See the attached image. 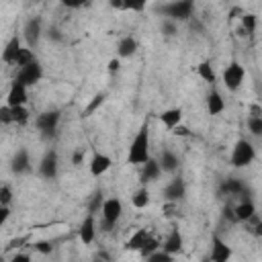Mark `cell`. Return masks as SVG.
<instances>
[{"mask_svg":"<svg viewBox=\"0 0 262 262\" xmlns=\"http://www.w3.org/2000/svg\"><path fill=\"white\" fill-rule=\"evenodd\" d=\"M102 205H104V194L98 190V192H94L92 194V199H90V203H88V213H98V211H102Z\"/></svg>","mask_w":262,"mask_h":262,"instance_id":"4dcf8cb0","label":"cell"},{"mask_svg":"<svg viewBox=\"0 0 262 262\" xmlns=\"http://www.w3.org/2000/svg\"><path fill=\"white\" fill-rule=\"evenodd\" d=\"M192 8H194L192 0H174V2L166 4V6L162 8V12H164L170 20H186V18H190Z\"/></svg>","mask_w":262,"mask_h":262,"instance_id":"277c9868","label":"cell"},{"mask_svg":"<svg viewBox=\"0 0 262 262\" xmlns=\"http://www.w3.org/2000/svg\"><path fill=\"white\" fill-rule=\"evenodd\" d=\"M174 258V254H170V252H166V250H162V252H154V254H149L147 256V260H151V262H156V260H160V262H168V260H172Z\"/></svg>","mask_w":262,"mask_h":262,"instance_id":"d590c367","label":"cell"},{"mask_svg":"<svg viewBox=\"0 0 262 262\" xmlns=\"http://www.w3.org/2000/svg\"><path fill=\"white\" fill-rule=\"evenodd\" d=\"M196 74H199V78L203 80V82H207V84H215L217 82V72H215V68H213V63L209 61V59H203L199 66H196Z\"/></svg>","mask_w":262,"mask_h":262,"instance_id":"ac0fdd59","label":"cell"},{"mask_svg":"<svg viewBox=\"0 0 262 262\" xmlns=\"http://www.w3.org/2000/svg\"><path fill=\"white\" fill-rule=\"evenodd\" d=\"M78 235H80L82 244H86V246H90V244L94 242V237H96V221H94V213H88V215L82 219V223H80V227H78Z\"/></svg>","mask_w":262,"mask_h":262,"instance_id":"9c48e42d","label":"cell"},{"mask_svg":"<svg viewBox=\"0 0 262 262\" xmlns=\"http://www.w3.org/2000/svg\"><path fill=\"white\" fill-rule=\"evenodd\" d=\"M102 102H104V94L100 92V94H96V96L92 98V102L88 104V108H86V115H92V113H94V111H96V108H98Z\"/></svg>","mask_w":262,"mask_h":262,"instance_id":"74e56055","label":"cell"},{"mask_svg":"<svg viewBox=\"0 0 262 262\" xmlns=\"http://www.w3.org/2000/svg\"><path fill=\"white\" fill-rule=\"evenodd\" d=\"M10 106V104H8ZM12 108V123L16 125H27L31 119V113L27 108V104H18V106H10Z\"/></svg>","mask_w":262,"mask_h":262,"instance_id":"f546056e","label":"cell"},{"mask_svg":"<svg viewBox=\"0 0 262 262\" xmlns=\"http://www.w3.org/2000/svg\"><path fill=\"white\" fill-rule=\"evenodd\" d=\"M39 174L47 180L57 176V151L55 149H47L39 162Z\"/></svg>","mask_w":262,"mask_h":262,"instance_id":"ba28073f","label":"cell"},{"mask_svg":"<svg viewBox=\"0 0 262 262\" xmlns=\"http://www.w3.org/2000/svg\"><path fill=\"white\" fill-rule=\"evenodd\" d=\"M111 166H113V160H111L106 154H102V151H96V154L90 158V174H92L94 178L102 176Z\"/></svg>","mask_w":262,"mask_h":262,"instance_id":"4fadbf2b","label":"cell"},{"mask_svg":"<svg viewBox=\"0 0 262 262\" xmlns=\"http://www.w3.org/2000/svg\"><path fill=\"white\" fill-rule=\"evenodd\" d=\"M149 190H147V186H141V188H137L133 194H131V203H133V207L135 209H145L147 205H149Z\"/></svg>","mask_w":262,"mask_h":262,"instance_id":"f1b7e54d","label":"cell"},{"mask_svg":"<svg viewBox=\"0 0 262 262\" xmlns=\"http://www.w3.org/2000/svg\"><path fill=\"white\" fill-rule=\"evenodd\" d=\"M135 51H137V41H135L131 35L123 37V39L119 41V45H117V53H119V57H131Z\"/></svg>","mask_w":262,"mask_h":262,"instance_id":"cb8c5ba5","label":"cell"},{"mask_svg":"<svg viewBox=\"0 0 262 262\" xmlns=\"http://www.w3.org/2000/svg\"><path fill=\"white\" fill-rule=\"evenodd\" d=\"M41 78H43V68H41L39 61H33V63H29V66H25V68H18L14 80L23 82V84L29 88V86H35Z\"/></svg>","mask_w":262,"mask_h":262,"instance_id":"8992f818","label":"cell"},{"mask_svg":"<svg viewBox=\"0 0 262 262\" xmlns=\"http://www.w3.org/2000/svg\"><path fill=\"white\" fill-rule=\"evenodd\" d=\"M29 168H31L29 151H27V149H18V151L14 154V158H12V172L25 174V172H29Z\"/></svg>","mask_w":262,"mask_h":262,"instance_id":"ffe728a7","label":"cell"},{"mask_svg":"<svg viewBox=\"0 0 262 262\" xmlns=\"http://www.w3.org/2000/svg\"><path fill=\"white\" fill-rule=\"evenodd\" d=\"M229 258H231V248L219 235H213V239H211V260L213 262H225Z\"/></svg>","mask_w":262,"mask_h":262,"instance_id":"7c38bea8","label":"cell"},{"mask_svg":"<svg viewBox=\"0 0 262 262\" xmlns=\"http://www.w3.org/2000/svg\"><path fill=\"white\" fill-rule=\"evenodd\" d=\"M223 108H225V100H223L221 92H217L213 88L207 94V111H209V115H219V113H223Z\"/></svg>","mask_w":262,"mask_h":262,"instance_id":"d6986e66","label":"cell"},{"mask_svg":"<svg viewBox=\"0 0 262 262\" xmlns=\"http://www.w3.org/2000/svg\"><path fill=\"white\" fill-rule=\"evenodd\" d=\"M12 260H14V262H16V260H29V256H27V254H14Z\"/></svg>","mask_w":262,"mask_h":262,"instance_id":"f907efd6","label":"cell"},{"mask_svg":"<svg viewBox=\"0 0 262 262\" xmlns=\"http://www.w3.org/2000/svg\"><path fill=\"white\" fill-rule=\"evenodd\" d=\"M162 31H166V35H174V31H176V27L170 23V20H166L164 23V27H162Z\"/></svg>","mask_w":262,"mask_h":262,"instance_id":"681fc988","label":"cell"},{"mask_svg":"<svg viewBox=\"0 0 262 262\" xmlns=\"http://www.w3.org/2000/svg\"><path fill=\"white\" fill-rule=\"evenodd\" d=\"M0 121H2L4 125L12 123V108H10L8 104H2V106H0Z\"/></svg>","mask_w":262,"mask_h":262,"instance_id":"f35d334b","label":"cell"},{"mask_svg":"<svg viewBox=\"0 0 262 262\" xmlns=\"http://www.w3.org/2000/svg\"><path fill=\"white\" fill-rule=\"evenodd\" d=\"M82 162H84V149L78 147V149L72 154V164H74V166H82Z\"/></svg>","mask_w":262,"mask_h":262,"instance_id":"60d3db41","label":"cell"},{"mask_svg":"<svg viewBox=\"0 0 262 262\" xmlns=\"http://www.w3.org/2000/svg\"><path fill=\"white\" fill-rule=\"evenodd\" d=\"M162 172L160 160H147L145 164H141V182H154Z\"/></svg>","mask_w":262,"mask_h":262,"instance_id":"9a60e30c","label":"cell"},{"mask_svg":"<svg viewBox=\"0 0 262 262\" xmlns=\"http://www.w3.org/2000/svg\"><path fill=\"white\" fill-rule=\"evenodd\" d=\"M23 33H25V39H27L29 47L37 45V41H39V37H41V20H39V18H29Z\"/></svg>","mask_w":262,"mask_h":262,"instance_id":"5bb4252c","label":"cell"},{"mask_svg":"<svg viewBox=\"0 0 262 262\" xmlns=\"http://www.w3.org/2000/svg\"><path fill=\"white\" fill-rule=\"evenodd\" d=\"M182 108H178V106H172V108H166V111H162L160 113V121L168 127V129H172V127H176L178 123H182Z\"/></svg>","mask_w":262,"mask_h":262,"instance_id":"2e32d148","label":"cell"},{"mask_svg":"<svg viewBox=\"0 0 262 262\" xmlns=\"http://www.w3.org/2000/svg\"><path fill=\"white\" fill-rule=\"evenodd\" d=\"M33 61H37L33 47H29V45H23V47L18 49L16 57H14V66H16V68H25V66H29V63H33Z\"/></svg>","mask_w":262,"mask_h":262,"instance_id":"d4e9b609","label":"cell"},{"mask_svg":"<svg viewBox=\"0 0 262 262\" xmlns=\"http://www.w3.org/2000/svg\"><path fill=\"white\" fill-rule=\"evenodd\" d=\"M147 160H149V131H147V123H143L139 127V131L135 133L131 145H129L127 162L135 164V166H141Z\"/></svg>","mask_w":262,"mask_h":262,"instance_id":"6da1fadb","label":"cell"},{"mask_svg":"<svg viewBox=\"0 0 262 262\" xmlns=\"http://www.w3.org/2000/svg\"><path fill=\"white\" fill-rule=\"evenodd\" d=\"M119 68H121L119 57H113V59L108 61V72H111V74H115V72H119Z\"/></svg>","mask_w":262,"mask_h":262,"instance_id":"bcb514c9","label":"cell"},{"mask_svg":"<svg viewBox=\"0 0 262 262\" xmlns=\"http://www.w3.org/2000/svg\"><path fill=\"white\" fill-rule=\"evenodd\" d=\"M244 78H246V70H244V66H242V63H237V61L227 63V66H225V70H223V74H221L223 86H225L229 92L239 90V88H242V84H244Z\"/></svg>","mask_w":262,"mask_h":262,"instance_id":"3957f363","label":"cell"},{"mask_svg":"<svg viewBox=\"0 0 262 262\" xmlns=\"http://www.w3.org/2000/svg\"><path fill=\"white\" fill-rule=\"evenodd\" d=\"M66 8H82V6H86L84 4V0H59Z\"/></svg>","mask_w":262,"mask_h":262,"instance_id":"b9f144b4","label":"cell"},{"mask_svg":"<svg viewBox=\"0 0 262 262\" xmlns=\"http://www.w3.org/2000/svg\"><path fill=\"white\" fill-rule=\"evenodd\" d=\"M244 190H246V186H244L237 178H229V180H225L223 186H221V192H225L227 196H242ZM242 199H246V196H242Z\"/></svg>","mask_w":262,"mask_h":262,"instance_id":"484cf974","label":"cell"},{"mask_svg":"<svg viewBox=\"0 0 262 262\" xmlns=\"http://www.w3.org/2000/svg\"><path fill=\"white\" fill-rule=\"evenodd\" d=\"M20 47H23V45H20V37L14 35V37L6 43L4 51H2V61H4V63H14V57H16V53H18Z\"/></svg>","mask_w":262,"mask_h":262,"instance_id":"603a6c76","label":"cell"},{"mask_svg":"<svg viewBox=\"0 0 262 262\" xmlns=\"http://www.w3.org/2000/svg\"><path fill=\"white\" fill-rule=\"evenodd\" d=\"M164 215H166V217H176V215H178V209H176V203H174V201H166V205H164Z\"/></svg>","mask_w":262,"mask_h":262,"instance_id":"ab89813d","label":"cell"},{"mask_svg":"<svg viewBox=\"0 0 262 262\" xmlns=\"http://www.w3.org/2000/svg\"><path fill=\"white\" fill-rule=\"evenodd\" d=\"M156 250H160V242H158L156 237H151V235H149V237H147V242L143 244V248L139 250V256H141V258H147V256H149V254H154Z\"/></svg>","mask_w":262,"mask_h":262,"instance_id":"1f68e13d","label":"cell"},{"mask_svg":"<svg viewBox=\"0 0 262 262\" xmlns=\"http://www.w3.org/2000/svg\"><path fill=\"white\" fill-rule=\"evenodd\" d=\"M108 4L115 10H125V0H108Z\"/></svg>","mask_w":262,"mask_h":262,"instance_id":"7dc6e473","label":"cell"},{"mask_svg":"<svg viewBox=\"0 0 262 262\" xmlns=\"http://www.w3.org/2000/svg\"><path fill=\"white\" fill-rule=\"evenodd\" d=\"M27 86L23 84V82H18V80H14L12 84H10V90H8V94H6V104H10V106H18V104H27Z\"/></svg>","mask_w":262,"mask_h":262,"instance_id":"30bf717a","label":"cell"},{"mask_svg":"<svg viewBox=\"0 0 262 262\" xmlns=\"http://www.w3.org/2000/svg\"><path fill=\"white\" fill-rule=\"evenodd\" d=\"M182 244H184V242H182V235H180L178 227H172V231L168 233V237H166V242H164L162 248H164L166 252H170V254L176 256V254L182 250Z\"/></svg>","mask_w":262,"mask_h":262,"instance_id":"e0dca14e","label":"cell"},{"mask_svg":"<svg viewBox=\"0 0 262 262\" xmlns=\"http://www.w3.org/2000/svg\"><path fill=\"white\" fill-rule=\"evenodd\" d=\"M184 192H186V186H184V180L180 178V176H176V178H172L166 186H164V199L166 201H174V203H178L182 196H184Z\"/></svg>","mask_w":262,"mask_h":262,"instance_id":"8fae6325","label":"cell"},{"mask_svg":"<svg viewBox=\"0 0 262 262\" xmlns=\"http://www.w3.org/2000/svg\"><path fill=\"white\" fill-rule=\"evenodd\" d=\"M149 0H125V10H133V12H143Z\"/></svg>","mask_w":262,"mask_h":262,"instance_id":"d6a6232c","label":"cell"},{"mask_svg":"<svg viewBox=\"0 0 262 262\" xmlns=\"http://www.w3.org/2000/svg\"><path fill=\"white\" fill-rule=\"evenodd\" d=\"M147 237H149V233H147V229H137L127 242H125V250H131V252H139L141 248H143V244L147 242Z\"/></svg>","mask_w":262,"mask_h":262,"instance_id":"7402d4cb","label":"cell"},{"mask_svg":"<svg viewBox=\"0 0 262 262\" xmlns=\"http://www.w3.org/2000/svg\"><path fill=\"white\" fill-rule=\"evenodd\" d=\"M12 203V188L8 184L0 186V205H10Z\"/></svg>","mask_w":262,"mask_h":262,"instance_id":"e575fe53","label":"cell"},{"mask_svg":"<svg viewBox=\"0 0 262 262\" xmlns=\"http://www.w3.org/2000/svg\"><path fill=\"white\" fill-rule=\"evenodd\" d=\"M170 133L176 135V137H190V127H186L184 123H178L176 127L170 129Z\"/></svg>","mask_w":262,"mask_h":262,"instance_id":"8d00e7d4","label":"cell"},{"mask_svg":"<svg viewBox=\"0 0 262 262\" xmlns=\"http://www.w3.org/2000/svg\"><path fill=\"white\" fill-rule=\"evenodd\" d=\"M248 129L252 135H262V117H248Z\"/></svg>","mask_w":262,"mask_h":262,"instance_id":"836d02e7","label":"cell"},{"mask_svg":"<svg viewBox=\"0 0 262 262\" xmlns=\"http://www.w3.org/2000/svg\"><path fill=\"white\" fill-rule=\"evenodd\" d=\"M160 166H162L164 172H176V168H178V158H176V154L170 151V149H164L162 156H160Z\"/></svg>","mask_w":262,"mask_h":262,"instance_id":"83f0119b","label":"cell"},{"mask_svg":"<svg viewBox=\"0 0 262 262\" xmlns=\"http://www.w3.org/2000/svg\"><path fill=\"white\" fill-rule=\"evenodd\" d=\"M223 217L235 223V221H237V217H235V207H225V209H223Z\"/></svg>","mask_w":262,"mask_h":262,"instance_id":"ee69618b","label":"cell"},{"mask_svg":"<svg viewBox=\"0 0 262 262\" xmlns=\"http://www.w3.org/2000/svg\"><path fill=\"white\" fill-rule=\"evenodd\" d=\"M59 123V111H43L41 115H37L35 119V127L43 133V135H51L55 131Z\"/></svg>","mask_w":262,"mask_h":262,"instance_id":"52a82bcc","label":"cell"},{"mask_svg":"<svg viewBox=\"0 0 262 262\" xmlns=\"http://www.w3.org/2000/svg\"><path fill=\"white\" fill-rule=\"evenodd\" d=\"M102 221H104V227H115V223L121 219L123 215V203L117 199V196H111V199H104V205H102Z\"/></svg>","mask_w":262,"mask_h":262,"instance_id":"5b68a950","label":"cell"},{"mask_svg":"<svg viewBox=\"0 0 262 262\" xmlns=\"http://www.w3.org/2000/svg\"><path fill=\"white\" fill-rule=\"evenodd\" d=\"M256 158V149L252 145V141L248 139H237L233 149H231V156H229V164L233 168H248Z\"/></svg>","mask_w":262,"mask_h":262,"instance_id":"7a4b0ae2","label":"cell"},{"mask_svg":"<svg viewBox=\"0 0 262 262\" xmlns=\"http://www.w3.org/2000/svg\"><path fill=\"white\" fill-rule=\"evenodd\" d=\"M254 215H256V207H254V203L250 199H242L235 205V217H237V221H248Z\"/></svg>","mask_w":262,"mask_h":262,"instance_id":"44dd1931","label":"cell"},{"mask_svg":"<svg viewBox=\"0 0 262 262\" xmlns=\"http://www.w3.org/2000/svg\"><path fill=\"white\" fill-rule=\"evenodd\" d=\"M239 23H242V29H239L242 35H254L256 25H258V16L254 12H244L239 16Z\"/></svg>","mask_w":262,"mask_h":262,"instance_id":"4316f807","label":"cell"},{"mask_svg":"<svg viewBox=\"0 0 262 262\" xmlns=\"http://www.w3.org/2000/svg\"><path fill=\"white\" fill-rule=\"evenodd\" d=\"M10 217V205H0V223H6Z\"/></svg>","mask_w":262,"mask_h":262,"instance_id":"7bdbcfd3","label":"cell"},{"mask_svg":"<svg viewBox=\"0 0 262 262\" xmlns=\"http://www.w3.org/2000/svg\"><path fill=\"white\" fill-rule=\"evenodd\" d=\"M250 117H262V106L260 104H252L250 106Z\"/></svg>","mask_w":262,"mask_h":262,"instance_id":"c3c4849f","label":"cell"},{"mask_svg":"<svg viewBox=\"0 0 262 262\" xmlns=\"http://www.w3.org/2000/svg\"><path fill=\"white\" fill-rule=\"evenodd\" d=\"M35 248H37L41 254H49V252H51V244H49V242H37Z\"/></svg>","mask_w":262,"mask_h":262,"instance_id":"f6af8a7d","label":"cell"}]
</instances>
